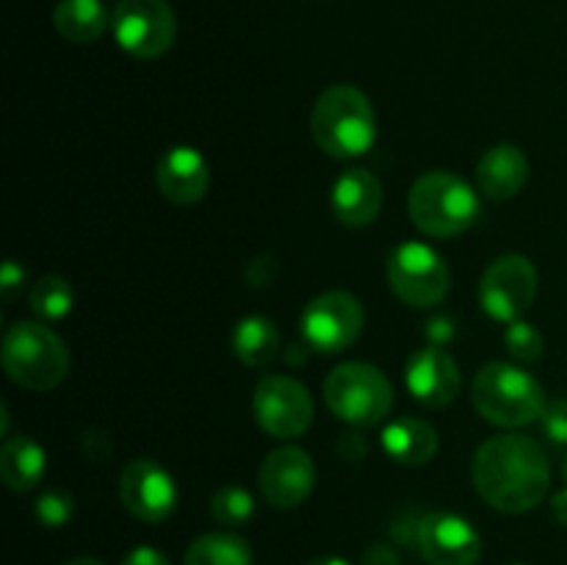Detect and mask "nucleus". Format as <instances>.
Instances as JSON below:
<instances>
[{
	"mask_svg": "<svg viewBox=\"0 0 567 565\" xmlns=\"http://www.w3.org/2000/svg\"><path fill=\"white\" fill-rule=\"evenodd\" d=\"M155 186L175 205L199 203L210 186L208 161L188 144L169 147L155 164Z\"/></svg>",
	"mask_w": 567,
	"mask_h": 565,
	"instance_id": "nucleus-16",
	"label": "nucleus"
},
{
	"mask_svg": "<svg viewBox=\"0 0 567 565\" xmlns=\"http://www.w3.org/2000/svg\"><path fill=\"white\" fill-rule=\"evenodd\" d=\"M310 133L332 158H360L377 142L374 105L358 86H330L310 111Z\"/></svg>",
	"mask_w": 567,
	"mask_h": 565,
	"instance_id": "nucleus-2",
	"label": "nucleus"
},
{
	"mask_svg": "<svg viewBox=\"0 0 567 565\" xmlns=\"http://www.w3.org/2000/svg\"><path fill=\"white\" fill-rule=\"evenodd\" d=\"M474 487L493 510L518 515L535 510L551 485V465L540 443L520 432L493 435L471 463Z\"/></svg>",
	"mask_w": 567,
	"mask_h": 565,
	"instance_id": "nucleus-1",
	"label": "nucleus"
},
{
	"mask_svg": "<svg viewBox=\"0 0 567 565\" xmlns=\"http://www.w3.org/2000/svg\"><path fill=\"white\" fill-rule=\"evenodd\" d=\"M363 305L347 291H324L305 308L302 338L319 355H338L352 347L363 332Z\"/></svg>",
	"mask_w": 567,
	"mask_h": 565,
	"instance_id": "nucleus-9",
	"label": "nucleus"
},
{
	"mask_svg": "<svg viewBox=\"0 0 567 565\" xmlns=\"http://www.w3.org/2000/svg\"><path fill=\"white\" fill-rule=\"evenodd\" d=\"M275 275H277V264L275 258H269V255H258L255 260H249L247 280L252 282V286H269V282L275 280Z\"/></svg>",
	"mask_w": 567,
	"mask_h": 565,
	"instance_id": "nucleus-29",
	"label": "nucleus"
},
{
	"mask_svg": "<svg viewBox=\"0 0 567 565\" xmlns=\"http://www.w3.org/2000/svg\"><path fill=\"white\" fill-rule=\"evenodd\" d=\"M388 282L410 308H435L452 286L446 260L424 242H404L388 258Z\"/></svg>",
	"mask_w": 567,
	"mask_h": 565,
	"instance_id": "nucleus-7",
	"label": "nucleus"
},
{
	"mask_svg": "<svg viewBox=\"0 0 567 565\" xmlns=\"http://www.w3.org/2000/svg\"><path fill=\"white\" fill-rule=\"evenodd\" d=\"M183 565H252V548L236 532H208L188 546Z\"/></svg>",
	"mask_w": 567,
	"mask_h": 565,
	"instance_id": "nucleus-23",
	"label": "nucleus"
},
{
	"mask_svg": "<svg viewBox=\"0 0 567 565\" xmlns=\"http://www.w3.org/2000/svg\"><path fill=\"white\" fill-rule=\"evenodd\" d=\"M255 421L271 438H299L313 424V399L299 380L288 374H266L252 397Z\"/></svg>",
	"mask_w": 567,
	"mask_h": 565,
	"instance_id": "nucleus-11",
	"label": "nucleus"
},
{
	"mask_svg": "<svg viewBox=\"0 0 567 565\" xmlns=\"http://www.w3.org/2000/svg\"><path fill=\"white\" fill-rule=\"evenodd\" d=\"M565 480H567V463H565Z\"/></svg>",
	"mask_w": 567,
	"mask_h": 565,
	"instance_id": "nucleus-37",
	"label": "nucleus"
},
{
	"mask_svg": "<svg viewBox=\"0 0 567 565\" xmlns=\"http://www.w3.org/2000/svg\"><path fill=\"white\" fill-rule=\"evenodd\" d=\"M53 25L66 42L89 44L97 42L111 25L103 0H59L53 11Z\"/></svg>",
	"mask_w": 567,
	"mask_h": 565,
	"instance_id": "nucleus-21",
	"label": "nucleus"
},
{
	"mask_svg": "<svg viewBox=\"0 0 567 565\" xmlns=\"http://www.w3.org/2000/svg\"><path fill=\"white\" fill-rule=\"evenodd\" d=\"M363 565H402L396 548L388 546V543H374V546L365 548Z\"/></svg>",
	"mask_w": 567,
	"mask_h": 565,
	"instance_id": "nucleus-32",
	"label": "nucleus"
},
{
	"mask_svg": "<svg viewBox=\"0 0 567 565\" xmlns=\"http://www.w3.org/2000/svg\"><path fill=\"white\" fill-rule=\"evenodd\" d=\"M382 449L391 460L402 465H424L437 452V432L430 421L402 415L388 421L382 430Z\"/></svg>",
	"mask_w": 567,
	"mask_h": 565,
	"instance_id": "nucleus-19",
	"label": "nucleus"
},
{
	"mask_svg": "<svg viewBox=\"0 0 567 565\" xmlns=\"http://www.w3.org/2000/svg\"><path fill=\"white\" fill-rule=\"evenodd\" d=\"M338 452H341L343 460L354 463V460H363L365 458L369 446H365L363 435H354V432H349V435H343L341 443H338Z\"/></svg>",
	"mask_w": 567,
	"mask_h": 565,
	"instance_id": "nucleus-33",
	"label": "nucleus"
},
{
	"mask_svg": "<svg viewBox=\"0 0 567 565\" xmlns=\"http://www.w3.org/2000/svg\"><path fill=\"white\" fill-rule=\"evenodd\" d=\"M120 565H172L169 557H166L161 548L155 546H136L125 554Z\"/></svg>",
	"mask_w": 567,
	"mask_h": 565,
	"instance_id": "nucleus-30",
	"label": "nucleus"
},
{
	"mask_svg": "<svg viewBox=\"0 0 567 565\" xmlns=\"http://www.w3.org/2000/svg\"><path fill=\"white\" fill-rule=\"evenodd\" d=\"M3 369L11 382L25 391H50L70 371V352L64 341L44 321H17L6 330Z\"/></svg>",
	"mask_w": 567,
	"mask_h": 565,
	"instance_id": "nucleus-5",
	"label": "nucleus"
},
{
	"mask_svg": "<svg viewBox=\"0 0 567 565\" xmlns=\"http://www.w3.org/2000/svg\"><path fill=\"white\" fill-rule=\"evenodd\" d=\"M543 432L551 443L567 446V399H554L551 404H546L540 415Z\"/></svg>",
	"mask_w": 567,
	"mask_h": 565,
	"instance_id": "nucleus-28",
	"label": "nucleus"
},
{
	"mask_svg": "<svg viewBox=\"0 0 567 565\" xmlns=\"http://www.w3.org/2000/svg\"><path fill=\"white\" fill-rule=\"evenodd\" d=\"M64 565H105V563H100V559H94V557H78V559H70V563H64Z\"/></svg>",
	"mask_w": 567,
	"mask_h": 565,
	"instance_id": "nucleus-36",
	"label": "nucleus"
},
{
	"mask_svg": "<svg viewBox=\"0 0 567 565\" xmlns=\"http://www.w3.org/2000/svg\"><path fill=\"white\" fill-rule=\"evenodd\" d=\"M537 297V269L518 253L502 255L485 269L480 282V305L491 319L513 325Z\"/></svg>",
	"mask_w": 567,
	"mask_h": 565,
	"instance_id": "nucleus-10",
	"label": "nucleus"
},
{
	"mask_svg": "<svg viewBox=\"0 0 567 565\" xmlns=\"http://www.w3.org/2000/svg\"><path fill=\"white\" fill-rule=\"evenodd\" d=\"M120 499L127 513L136 518L164 521L177 507V485L175 476L158 463V460L138 458L122 469L120 476Z\"/></svg>",
	"mask_w": 567,
	"mask_h": 565,
	"instance_id": "nucleus-13",
	"label": "nucleus"
},
{
	"mask_svg": "<svg viewBox=\"0 0 567 565\" xmlns=\"http://www.w3.org/2000/svg\"><path fill=\"white\" fill-rule=\"evenodd\" d=\"M413 225L432 238H457L482 214L480 192L449 170H432L413 183L408 197Z\"/></svg>",
	"mask_w": 567,
	"mask_h": 565,
	"instance_id": "nucleus-3",
	"label": "nucleus"
},
{
	"mask_svg": "<svg viewBox=\"0 0 567 565\" xmlns=\"http://www.w3.org/2000/svg\"><path fill=\"white\" fill-rule=\"evenodd\" d=\"M28 305H31V310L39 319L59 321L64 319L72 310V305H75V291H72L70 282L59 275L39 277L31 286V294H28Z\"/></svg>",
	"mask_w": 567,
	"mask_h": 565,
	"instance_id": "nucleus-24",
	"label": "nucleus"
},
{
	"mask_svg": "<svg viewBox=\"0 0 567 565\" xmlns=\"http://www.w3.org/2000/svg\"><path fill=\"white\" fill-rule=\"evenodd\" d=\"M210 515L225 526H241L255 515L252 493L238 485H225L210 499Z\"/></svg>",
	"mask_w": 567,
	"mask_h": 565,
	"instance_id": "nucleus-25",
	"label": "nucleus"
},
{
	"mask_svg": "<svg viewBox=\"0 0 567 565\" xmlns=\"http://www.w3.org/2000/svg\"><path fill=\"white\" fill-rule=\"evenodd\" d=\"M554 518L567 526V487L563 493H557V499H554Z\"/></svg>",
	"mask_w": 567,
	"mask_h": 565,
	"instance_id": "nucleus-34",
	"label": "nucleus"
},
{
	"mask_svg": "<svg viewBox=\"0 0 567 565\" xmlns=\"http://www.w3.org/2000/svg\"><path fill=\"white\" fill-rule=\"evenodd\" d=\"M111 33L125 53L158 59L177 37V17L166 0H120L111 11Z\"/></svg>",
	"mask_w": 567,
	"mask_h": 565,
	"instance_id": "nucleus-8",
	"label": "nucleus"
},
{
	"mask_svg": "<svg viewBox=\"0 0 567 565\" xmlns=\"http://www.w3.org/2000/svg\"><path fill=\"white\" fill-rule=\"evenodd\" d=\"M526 181H529V158L515 144H496L485 150L476 166L480 194H485L493 203L513 199L526 186Z\"/></svg>",
	"mask_w": 567,
	"mask_h": 565,
	"instance_id": "nucleus-18",
	"label": "nucleus"
},
{
	"mask_svg": "<svg viewBox=\"0 0 567 565\" xmlns=\"http://www.w3.org/2000/svg\"><path fill=\"white\" fill-rule=\"evenodd\" d=\"M330 208L341 225L365 227L382 210V183L374 172L354 166L343 170L330 188Z\"/></svg>",
	"mask_w": 567,
	"mask_h": 565,
	"instance_id": "nucleus-17",
	"label": "nucleus"
},
{
	"mask_svg": "<svg viewBox=\"0 0 567 565\" xmlns=\"http://www.w3.org/2000/svg\"><path fill=\"white\" fill-rule=\"evenodd\" d=\"M471 399L482 419L507 430L537 421L548 404L540 382L513 363L482 366L471 382Z\"/></svg>",
	"mask_w": 567,
	"mask_h": 565,
	"instance_id": "nucleus-4",
	"label": "nucleus"
},
{
	"mask_svg": "<svg viewBox=\"0 0 567 565\" xmlns=\"http://www.w3.org/2000/svg\"><path fill=\"white\" fill-rule=\"evenodd\" d=\"M258 487L266 502L277 510H293L313 493L316 463L305 449L280 446L260 463Z\"/></svg>",
	"mask_w": 567,
	"mask_h": 565,
	"instance_id": "nucleus-14",
	"label": "nucleus"
},
{
	"mask_svg": "<svg viewBox=\"0 0 567 565\" xmlns=\"http://www.w3.org/2000/svg\"><path fill=\"white\" fill-rule=\"evenodd\" d=\"M48 474V452L33 438H6L0 449V480L9 491L28 493Z\"/></svg>",
	"mask_w": 567,
	"mask_h": 565,
	"instance_id": "nucleus-20",
	"label": "nucleus"
},
{
	"mask_svg": "<svg viewBox=\"0 0 567 565\" xmlns=\"http://www.w3.org/2000/svg\"><path fill=\"white\" fill-rule=\"evenodd\" d=\"M324 402L347 424L377 427L391 415L393 386L382 369L352 360L327 374Z\"/></svg>",
	"mask_w": 567,
	"mask_h": 565,
	"instance_id": "nucleus-6",
	"label": "nucleus"
},
{
	"mask_svg": "<svg viewBox=\"0 0 567 565\" xmlns=\"http://www.w3.org/2000/svg\"><path fill=\"white\" fill-rule=\"evenodd\" d=\"M504 347L520 363H535V360L543 358V349H546V341H543V332L537 330L529 321H513L507 325V332H504Z\"/></svg>",
	"mask_w": 567,
	"mask_h": 565,
	"instance_id": "nucleus-26",
	"label": "nucleus"
},
{
	"mask_svg": "<svg viewBox=\"0 0 567 565\" xmlns=\"http://www.w3.org/2000/svg\"><path fill=\"white\" fill-rule=\"evenodd\" d=\"M22 280H25V269H22L17 260H6L3 271H0V291H3L6 299L14 297L22 288Z\"/></svg>",
	"mask_w": 567,
	"mask_h": 565,
	"instance_id": "nucleus-31",
	"label": "nucleus"
},
{
	"mask_svg": "<svg viewBox=\"0 0 567 565\" xmlns=\"http://www.w3.org/2000/svg\"><path fill=\"white\" fill-rule=\"evenodd\" d=\"M404 382L413 399H419L426 408H446L457 399L463 377H460L457 363L443 347H421L410 355L408 369H404Z\"/></svg>",
	"mask_w": 567,
	"mask_h": 565,
	"instance_id": "nucleus-15",
	"label": "nucleus"
},
{
	"mask_svg": "<svg viewBox=\"0 0 567 565\" xmlns=\"http://www.w3.org/2000/svg\"><path fill=\"white\" fill-rule=\"evenodd\" d=\"M415 548L430 565H476L482 557V537L463 515L426 513L415 524Z\"/></svg>",
	"mask_w": 567,
	"mask_h": 565,
	"instance_id": "nucleus-12",
	"label": "nucleus"
},
{
	"mask_svg": "<svg viewBox=\"0 0 567 565\" xmlns=\"http://www.w3.org/2000/svg\"><path fill=\"white\" fill-rule=\"evenodd\" d=\"M37 521L48 530H59V526L70 524L72 513H75V499L66 491H44L42 496L37 499Z\"/></svg>",
	"mask_w": 567,
	"mask_h": 565,
	"instance_id": "nucleus-27",
	"label": "nucleus"
},
{
	"mask_svg": "<svg viewBox=\"0 0 567 565\" xmlns=\"http://www.w3.org/2000/svg\"><path fill=\"white\" fill-rule=\"evenodd\" d=\"M233 352L249 369H264L280 355V330L266 316H244L233 330Z\"/></svg>",
	"mask_w": 567,
	"mask_h": 565,
	"instance_id": "nucleus-22",
	"label": "nucleus"
},
{
	"mask_svg": "<svg viewBox=\"0 0 567 565\" xmlns=\"http://www.w3.org/2000/svg\"><path fill=\"white\" fill-rule=\"evenodd\" d=\"M308 565H352V563H347L343 557H316V559H310Z\"/></svg>",
	"mask_w": 567,
	"mask_h": 565,
	"instance_id": "nucleus-35",
	"label": "nucleus"
}]
</instances>
